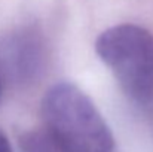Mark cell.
<instances>
[{
	"label": "cell",
	"instance_id": "6da1fadb",
	"mask_svg": "<svg viewBox=\"0 0 153 152\" xmlns=\"http://www.w3.org/2000/svg\"><path fill=\"white\" fill-rule=\"evenodd\" d=\"M45 130L62 152H113V134L92 100L76 85L51 87L40 104Z\"/></svg>",
	"mask_w": 153,
	"mask_h": 152
},
{
	"label": "cell",
	"instance_id": "7a4b0ae2",
	"mask_svg": "<svg viewBox=\"0 0 153 152\" xmlns=\"http://www.w3.org/2000/svg\"><path fill=\"white\" fill-rule=\"evenodd\" d=\"M95 51L131 100L138 104L153 100V34L149 30L137 24L110 27L98 36Z\"/></svg>",
	"mask_w": 153,
	"mask_h": 152
},
{
	"label": "cell",
	"instance_id": "3957f363",
	"mask_svg": "<svg viewBox=\"0 0 153 152\" xmlns=\"http://www.w3.org/2000/svg\"><path fill=\"white\" fill-rule=\"evenodd\" d=\"M45 63V48L36 31L16 30L0 40V78L9 84H28Z\"/></svg>",
	"mask_w": 153,
	"mask_h": 152
},
{
	"label": "cell",
	"instance_id": "277c9868",
	"mask_svg": "<svg viewBox=\"0 0 153 152\" xmlns=\"http://www.w3.org/2000/svg\"><path fill=\"white\" fill-rule=\"evenodd\" d=\"M19 145L22 152H62L46 130L25 133L21 137Z\"/></svg>",
	"mask_w": 153,
	"mask_h": 152
},
{
	"label": "cell",
	"instance_id": "5b68a950",
	"mask_svg": "<svg viewBox=\"0 0 153 152\" xmlns=\"http://www.w3.org/2000/svg\"><path fill=\"white\" fill-rule=\"evenodd\" d=\"M0 152H13L9 139L6 137V134L1 130H0Z\"/></svg>",
	"mask_w": 153,
	"mask_h": 152
},
{
	"label": "cell",
	"instance_id": "8992f818",
	"mask_svg": "<svg viewBox=\"0 0 153 152\" xmlns=\"http://www.w3.org/2000/svg\"><path fill=\"white\" fill-rule=\"evenodd\" d=\"M0 96H1V78H0Z\"/></svg>",
	"mask_w": 153,
	"mask_h": 152
}]
</instances>
